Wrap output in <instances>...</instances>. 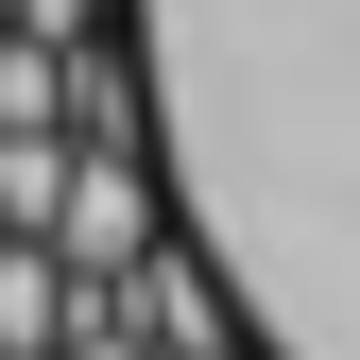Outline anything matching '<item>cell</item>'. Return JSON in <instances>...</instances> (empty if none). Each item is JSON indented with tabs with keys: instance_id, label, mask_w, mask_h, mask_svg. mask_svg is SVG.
I'll return each mask as SVG.
<instances>
[{
	"instance_id": "cell-1",
	"label": "cell",
	"mask_w": 360,
	"mask_h": 360,
	"mask_svg": "<svg viewBox=\"0 0 360 360\" xmlns=\"http://www.w3.org/2000/svg\"><path fill=\"white\" fill-rule=\"evenodd\" d=\"M155 172L257 360H360V0H138Z\"/></svg>"
},
{
	"instance_id": "cell-2",
	"label": "cell",
	"mask_w": 360,
	"mask_h": 360,
	"mask_svg": "<svg viewBox=\"0 0 360 360\" xmlns=\"http://www.w3.org/2000/svg\"><path fill=\"white\" fill-rule=\"evenodd\" d=\"M172 240H189V223H172V172H155V155H86V172H69V240H52V257H69L86 292H138Z\"/></svg>"
},
{
	"instance_id": "cell-3",
	"label": "cell",
	"mask_w": 360,
	"mask_h": 360,
	"mask_svg": "<svg viewBox=\"0 0 360 360\" xmlns=\"http://www.w3.org/2000/svg\"><path fill=\"white\" fill-rule=\"evenodd\" d=\"M120 326H138L155 360H240V309H223V275H206V257H189V240H172V257H155V275H138V292H120Z\"/></svg>"
},
{
	"instance_id": "cell-4",
	"label": "cell",
	"mask_w": 360,
	"mask_h": 360,
	"mask_svg": "<svg viewBox=\"0 0 360 360\" xmlns=\"http://www.w3.org/2000/svg\"><path fill=\"white\" fill-rule=\"evenodd\" d=\"M69 138H0V240H69Z\"/></svg>"
},
{
	"instance_id": "cell-5",
	"label": "cell",
	"mask_w": 360,
	"mask_h": 360,
	"mask_svg": "<svg viewBox=\"0 0 360 360\" xmlns=\"http://www.w3.org/2000/svg\"><path fill=\"white\" fill-rule=\"evenodd\" d=\"M0 18H18V0H0Z\"/></svg>"
},
{
	"instance_id": "cell-6",
	"label": "cell",
	"mask_w": 360,
	"mask_h": 360,
	"mask_svg": "<svg viewBox=\"0 0 360 360\" xmlns=\"http://www.w3.org/2000/svg\"><path fill=\"white\" fill-rule=\"evenodd\" d=\"M240 360H257V343H240Z\"/></svg>"
}]
</instances>
